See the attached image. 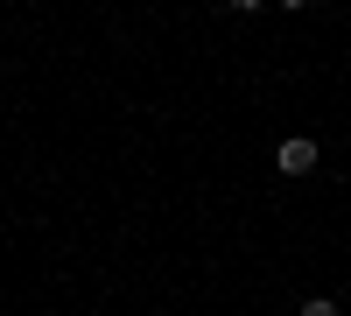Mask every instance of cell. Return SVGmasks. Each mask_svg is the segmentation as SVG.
Wrapping results in <instances>:
<instances>
[{"instance_id": "6da1fadb", "label": "cell", "mask_w": 351, "mask_h": 316, "mask_svg": "<svg viewBox=\"0 0 351 316\" xmlns=\"http://www.w3.org/2000/svg\"><path fill=\"white\" fill-rule=\"evenodd\" d=\"M274 162H281V176H309V169H316V141H302V134H295V141H281V155H274Z\"/></svg>"}, {"instance_id": "7a4b0ae2", "label": "cell", "mask_w": 351, "mask_h": 316, "mask_svg": "<svg viewBox=\"0 0 351 316\" xmlns=\"http://www.w3.org/2000/svg\"><path fill=\"white\" fill-rule=\"evenodd\" d=\"M302 316H337V302H330V295H309V302H302Z\"/></svg>"}]
</instances>
